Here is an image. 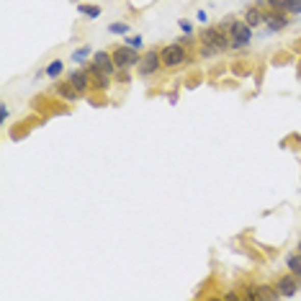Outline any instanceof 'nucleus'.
I'll list each match as a JSON object with an SVG mask.
<instances>
[{
    "label": "nucleus",
    "mask_w": 301,
    "mask_h": 301,
    "mask_svg": "<svg viewBox=\"0 0 301 301\" xmlns=\"http://www.w3.org/2000/svg\"><path fill=\"white\" fill-rule=\"evenodd\" d=\"M227 34H229V41H232V49L234 52H245L250 44H253V26L245 21V18H232L224 23Z\"/></svg>",
    "instance_id": "obj_1"
},
{
    "label": "nucleus",
    "mask_w": 301,
    "mask_h": 301,
    "mask_svg": "<svg viewBox=\"0 0 301 301\" xmlns=\"http://www.w3.org/2000/svg\"><path fill=\"white\" fill-rule=\"evenodd\" d=\"M160 57H162V67L165 70H178V67H183L191 62V52L186 44H180V41H172V44H165L160 49Z\"/></svg>",
    "instance_id": "obj_2"
},
{
    "label": "nucleus",
    "mask_w": 301,
    "mask_h": 301,
    "mask_svg": "<svg viewBox=\"0 0 301 301\" xmlns=\"http://www.w3.org/2000/svg\"><path fill=\"white\" fill-rule=\"evenodd\" d=\"M111 57H113L116 70H137L139 59H142V52L121 41V44H113L111 46Z\"/></svg>",
    "instance_id": "obj_3"
},
{
    "label": "nucleus",
    "mask_w": 301,
    "mask_h": 301,
    "mask_svg": "<svg viewBox=\"0 0 301 301\" xmlns=\"http://www.w3.org/2000/svg\"><path fill=\"white\" fill-rule=\"evenodd\" d=\"M160 70H165V67H162L160 49L152 46V49L142 52V59H139V65H137V78H142V80H152L155 75H160Z\"/></svg>",
    "instance_id": "obj_4"
},
{
    "label": "nucleus",
    "mask_w": 301,
    "mask_h": 301,
    "mask_svg": "<svg viewBox=\"0 0 301 301\" xmlns=\"http://www.w3.org/2000/svg\"><path fill=\"white\" fill-rule=\"evenodd\" d=\"M198 39H201V44L216 49L219 54H224L227 49H232V41H229V34H227L224 23H219V26H206Z\"/></svg>",
    "instance_id": "obj_5"
},
{
    "label": "nucleus",
    "mask_w": 301,
    "mask_h": 301,
    "mask_svg": "<svg viewBox=\"0 0 301 301\" xmlns=\"http://www.w3.org/2000/svg\"><path fill=\"white\" fill-rule=\"evenodd\" d=\"M273 286L278 288L281 298H291V296H296V293L301 291V278L293 275L291 270H286V273H281V275L273 281Z\"/></svg>",
    "instance_id": "obj_6"
},
{
    "label": "nucleus",
    "mask_w": 301,
    "mask_h": 301,
    "mask_svg": "<svg viewBox=\"0 0 301 301\" xmlns=\"http://www.w3.org/2000/svg\"><path fill=\"white\" fill-rule=\"evenodd\" d=\"M85 70H88V75H90V85H93V90H95V93H108V88L113 85V78L106 75L95 62H88Z\"/></svg>",
    "instance_id": "obj_7"
},
{
    "label": "nucleus",
    "mask_w": 301,
    "mask_h": 301,
    "mask_svg": "<svg viewBox=\"0 0 301 301\" xmlns=\"http://www.w3.org/2000/svg\"><path fill=\"white\" fill-rule=\"evenodd\" d=\"M54 95L65 103H78L83 98V93L70 83V80H54Z\"/></svg>",
    "instance_id": "obj_8"
},
{
    "label": "nucleus",
    "mask_w": 301,
    "mask_h": 301,
    "mask_svg": "<svg viewBox=\"0 0 301 301\" xmlns=\"http://www.w3.org/2000/svg\"><path fill=\"white\" fill-rule=\"evenodd\" d=\"M288 23H291V13L265 8V21H263V26H265L268 31H273V34H275V31H283Z\"/></svg>",
    "instance_id": "obj_9"
},
{
    "label": "nucleus",
    "mask_w": 301,
    "mask_h": 301,
    "mask_svg": "<svg viewBox=\"0 0 301 301\" xmlns=\"http://www.w3.org/2000/svg\"><path fill=\"white\" fill-rule=\"evenodd\" d=\"M90 62H95V65H98L106 75H111V78L118 72V70H116V65H113L111 49H98V52H93V54H90Z\"/></svg>",
    "instance_id": "obj_10"
},
{
    "label": "nucleus",
    "mask_w": 301,
    "mask_h": 301,
    "mask_svg": "<svg viewBox=\"0 0 301 301\" xmlns=\"http://www.w3.org/2000/svg\"><path fill=\"white\" fill-rule=\"evenodd\" d=\"M67 80L83 93V95H88L90 90H93V85H90V75H88V70L85 67H80V70H72L70 75H67Z\"/></svg>",
    "instance_id": "obj_11"
},
{
    "label": "nucleus",
    "mask_w": 301,
    "mask_h": 301,
    "mask_svg": "<svg viewBox=\"0 0 301 301\" xmlns=\"http://www.w3.org/2000/svg\"><path fill=\"white\" fill-rule=\"evenodd\" d=\"M253 29H258V26H263V21H265V8L260 6V3H255V6H247L245 8V16H242Z\"/></svg>",
    "instance_id": "obj_12"
},
{
    "label": "nucleus",
    "mask_w": 301,
    "mask_h": 301,
    "mask_svg": "<svg viewBox=\"0 0 301 301\" xmlns=\"http://www.w3.org/2000/svg\"><path fill=\"white\" fill-rule=\"evenodd\" d=\"M44 75L52 78V80H59V75H65V62L62 59H52V62L46 65V70H44Z\"/></svg>",
    "instance_id": "obj_13"
},
{
    "label": "nucleus",
    "mask_w": 301,
    "mask_h": 301,
    "mask_svg": "<svg viewBox=\"0 0 301 301\" xmlns=\"http://www.w3.org/2000/svg\"><path fill=\"white\" fill-rule=\"evenodd\" d=\"M78 13L85 16V18H98L103 13V8L95 6V3H78Z\"/></svg>",
    "instance_id": "obj_14"
},
{
    "label": "nucleus",
    "mask_w": 301,
    "mask_h": 301,
    "mask_svg": "<svg viewBox=\"0 0 301 301\" xmlns=\"http://www.w3.org/2000/svg\"><path fill=\"white\" fill-rule=\"evenodd\" d=\"M286 270H291L293 275L301 278V253H298V250L291 253V255H286Z\"/></svg>",
    "instance_id": "obj_15"
},
{
    "label": "nucleus",
    "mask_w": 301,
    "mask_h": 301,
    "mask_svg": "<svg viewBox=\"0 0 301 301\" xmlns=\"http://www.w3.org/2000/svg\"><path fill=\"white\" fill-rule=\"evenodd\" d=\"M88 54H93V52H90V46H80V49H75V52H72V57H70V59H72L75 65L85 67V65L90 62V59H88Z\"/></svg>",
    "instance_id": "obj_16"
},
{
    "label": "nucleus",
    "mask_w": 301,
    "mask_h": 301,
    "mask_svg": "<svg viewBox=\"0 0 301 301\" xmlns=\"http://www.w3.org/2000/svg\"><path fill=\"white\" fill-rule=\"evenodd\" d=\"M132 31V26L127 23V21H116V23H108V34H129Z\"/></svg>",
    "instance_id": "obj_17"
},
{
    "label": "nucleus",
    "mask_w": 301,
    "mask_h": 301,
    "mask_svg": "<svg viewBox=\"0 0 301 301\" xmlns=\"http://www.w3.org/2000/svg\"><path fill=\"white\" fill-rule=\"evenodd\" d=\"M288 6H291V0H265V8H270V11L288 13Z\"/></svg>",
    "instance_id": "obj_18"
},
{
    "label": "nucleus",
    "mask_w": 301,
    "mask_h": 301,
    "mask_svg": "<svg viewBox=\"0 0 301 301\" xmlns=\"http://www.w3.org/2000/svg\"><path fill=\"white\" fill-rule=\"evenodd\" d=\"M132 70H118L116 75H113V83H118V85H129L132 83Z\"/></svg>",
    "instance_id": "obj_19"
},
{
    "label": "nucleus",
    "mask_w": 301,
    "mask_h": 301,
    "mask_svg": "<svg viewBox=\"0 0 301 301\" xmlns=\"http://www.w3.org/2000/svg\"><path fill=\"white\" fill-rule=\"evenodd\" d=\"M124 44H129L134 49H142V36H124Z\"/></svg>",
    "instance_id": "obj_20"
},
{
    "label": "nucleus",
    "mask_w": 301,
    "mask_h": 301,
    "mask_svg": "<svg viewBox=\"0 0 301 301\" xmlns=\"http://www.w3.org/2000/svg\"><path fill=\"white\" fill-rule=\"evenodd\" d=\"M8 118H11V108H8V103L3 101V106H0V121H3V124H6V121H8Z\"/></svg>",
    "instance_id": "obj_21"
},
{
    "label": "nucleus",
    "mask_w": 301,
    "mask_h": 301,
    "mask_svg": "<svg viewBox=\"0 0 301 301\" xmlns=\"http://www.w3.org/2000/svg\"><path fill=\"white\" fill-rule=\"evenodd\" d=\"M196 21L206 26V23H209V13H206V11H198V13H196Z\"/></svg>",
    "instance_id": "obj_22"
},
{
    "label": "nucleus",
    "mask_w": 301,
    "mask_h": 301,
    "mask_svg": "<svg viewBox=\"0 0 301 301\" xmlns=\"http://www.w3.org/2000/svg\"><path fill=\"white\" fill-rule=\"evenodd\" d=\"M180 29H183L186 34H193V23H191V21H183V18H180Z\"/></svg>",
    "instance_id": "obj_23"
},
{
    "label": "nucleus",
    "mask_w": 301,
    "mask_h": 301,
    "mask_svg": "<svg viewBox=\"0 0 301 301\" xmlns=\"http://www.w3.org/2000/svg\"><path fill=\"white\" fill-rule=\"evenodd\" d=\"M296 250H298V253H301V237H298V245H296Z\"/></svg>",
    "instance_id": "obj_24"
},
{
    "label": "nucleus",
    "mask_w": 301,
    "mask_h": 301,
    "mask_svg": "<svg viewBox=\"0 0 301 301\" xmlns=\"http://www.w3.org/2000/svg\"><path fill=\"white\" fill-rule=\"evenodd\" d=\"M72 3H80V0H72Z\"/></svg>",
    "instance_id": "obj_25"
}]
</instances>
